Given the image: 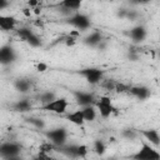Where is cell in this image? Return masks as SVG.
Returning <instances> with one entry per match:
<instances>
[{"label":"cell","instance_id":"12","mask_svg":"<svg viewBox=\"0 0 160 160\" xmlns=\"http://www.w3.org/2000/svg\"><path fill=\"white\" fill-rule=\"evenodd\" d=\"M129 92L132 96H135L136 99H139V100H146L150 96V89L148 86H144V85H140V86H130Z\"/></svg>","mask_w":160,"mask_h":160},{"label":"cell","instance_id":"14","mask_svg":"<svg viewBox=\"0 0 160 160\" xmlns=\"http://www.w3.org/2000/svg\"><path fill=\"white\" fill-rule=\"evenodd\" d=\"M16 26V19L9 15H0V29L4 31L14 30Z\"/></svg>","mask_w":160,"mask_h":160},{"label":"cell","instance_id":"13","mask_svg":"<svg viewBox=\"0 0 160 160\" xmlns=\"http://www.w3.org/2000/svg\"><path fill=\"white\" fill-rule=\"evenodd\" d=\"M140 134L145 138V140L149 141L150 145L154 146H159L160 144V138H159V132L156 129H148V130H141Z\"/></svg>","mask_w":160,"mask_h":160},{"label":"cell","instance_id":"34","mask_svg":"<svg viewBox=\"0 0 160 160\" xmlns=\"http://www.w3.org/2000/svg\"><path fill=\"white\" fill-rule=\"evenodd\" d=\"M35 69H36L39 72H44V71L48 70V65H46L45 62H38V64L35 65Z\"/></svg>","mask_w":160,"mask_h":160},{"label":"cell","instance_id":"19","mask_svg":"<svg viewBox=\"0 0 160 160\" xmlns=\"http://www.w3.org/2000/svg\"><path fill=\"white\" fill-rule=\"evenodd\" d=\"M82 111V116H84V121H88V122H91L96 119V110L94 108V105H90V106H85L81 109Z\"/></svg>","mask_w":160,"mask_h":160},{"label":"cell","instance_id":"40","mask_svg":"<svg viewBox=\"0 0 160 160\" xmlns=\"http://www.w3.org/2000/svg\"><path fill=\"white\" fill-rule=\"evenodd\" d=\"M31 160H38V158H36V156H35V158H32V159H31Z\"/></svg>","mask_w":160,"mask_h":160},{"label":"cell","instance_id":"26","mask_svg":"<svg viewBox=\"0 0 160 160\" xmlns=\"http://www.w3.org/2000/svg\"><path fill=\"white\" fill-rule=\"evenodd\" d=\"M88 152H89V149H88V146L85 144L78 145V148H76V158L78 159H85Z\"/></svg>","mask_w":160,"mask_h":160},{"label":"cell","instance_id":"7","mask_svg":"<svg viewBox=\"0 0 160 160\" xmlns=\"http://www.w3.org/2000/svg\"><path fill=\"white\" fill-rule=\"evenodd\" d=\"M20 151H21L20 145L14 141H6L0 144V155L4 159L11 158V156H19Z\"/></svg>","mask_w":160,"mask_h":160},{"label":"cell","instance_id":"24","mask_svg":"<svg viewBox=\"0 0 160 160\" xmlns=\"http://www.w3.org/2000/svg\"><path fill=\"white\" fill-rule=\"evenodd\" d=\"M115 84H116V81H115L114 79H102V80L100 81V85H101L105 90H108V91L115 90Z\"/></svg>","mask_w":160,"mask_h":160},{"label":"cell","instance_id":"25","mask_svg":"<svg viewBox=\"0 0 160 160\" xmlns=\"http://www.w3.org/2000/svg\"><path fill=\"white\" fill-rule=\"evenodd\" d=\"M55 150V146L50 142V141H44L40 144V148H39V151L40 152H44V154H51L52 151Z\"/></svg>","mask_w":160,"mask_h":160},{"label":"cell","instance_id":"38","mask_svg":"<svg viewBox=\"0 0 160 160\" xmlns=\"http://www.w3.org/2000/svg\"><path fill=\"white\" fill-rule=\"evenodd\" d=\"M5 160H22V159L19 156H11V158H6Z\"/></svg>","mask_w":160,"mask_h":160},{"label":"cell","instance_id":"18","mask_svg":"<svg viewBox=\"0 0 160 160\" xmlns=\"http://www.w3.org/2000/svg\"><path fill=\"white\" fill-rule=\"evenodd\" d=\"M68 120H69L70 122H72L74 125H79V126L82 125L85 121H84V116H82V111H81V109L70 112V114L68 115Z\"/></svg>","mask_w":160,"mask_h":160},{"label":"cell","instance_id":"17","mask_svg":"<svg viewBox=\"0 0 160 160\" xmlns=\"http://www.w3.org/2000/svg\"><path fill=\"white\" fill-rule=\"evenodd\" d=\"M14 110L15 111H19V112H26L31 109V102L29 99H20L18 100L14 105H12Z\"/></svg>","mask_w":160,"mask_h":160},{"label":"cell","instance_id":"3","mask_svg":"<svg viewBox=\"0 0 160 160\" xmlns=\"http://www.w3.org/2000/svg\"><path fill=\"white\" fill-rule=\"evenodd\" d=\"M78 74L81 75L91 85L100 84V81L104 79V71L98 68H85V69L79 70Z\"/></svg>","mask_w":160,"mask_h":160},{"label":"cell","instance_id":"5","mask_svg":"<svg viewBox=\"0 0 160 160\" xmlns=\"http://www.w3.org/2000/svg\"><path fill=\"white\" fill-rule=\"evenodd\" d=\"M95 106H96L100 116L104 118V119H108L114 112V110H115L110 96H106V95L100 96V99L98 101H95Z\"/></svg>","mask_w":160,"mask_h":160},{"label":"cell","instance_id":"35","mask_svg":"<svg viewBox=\"0 0 160 160\" xmlns=\"http://www.w3.org/2000/svg\"><path fill=\"white\" fill-rule=\"evenodd\" d=\"M9 6V2L6 0H0V10H4Z\"/></svg>","mask_w":160,"mask_h":160},{"label":"cell","instance_id":"22","mask_svg":"<svg viewBox=\"0 0 160 160\" xmlns=\"http://www.w3.org/2000/svg\"><path fill=\"white\" fill-rule=\"evenodd\" d=\"M94 151H95L99 156L104 155L105 151H106V144H105L102 140H100V139L95 140V141H94Z\"/></svg>","mask_w":160,"mask_h":160},{"label":"cell","instance_id":"32","mask_svg":"<svg viewBox=\"0 0 160 160\" xmlns=\"http://www.w3.org/2000/svg\"><path fill=\"white\" fill-rule=\"evenodd\" d=\"M62 40H64V42H65V45L66 46H74L75 44H76V41H78V39H75V38H72V36H70V35H66V36H64L62 38Z\"/></svg>","mask_w":160,"mask_h":160},{"label":"cell","instance_id":"23","mask_svg":"<svg viewBox=\"0 0 160 160\" xmlns=\"http://www.w3.org/2000/svg\"><path fill=\"white\" fill-rule=\"evenodd\" d=\"M30 46H32V48H39V46H41V40H40V38L32 31L29 36H28V39L25 40Z\"/></svg>","mask_w":160,"mask_h":160},{"label":"cell","instance_id":"9","mask_svg":"<svg viewBox=\"0 0 160 160\" xmlns=\"http://www.w3.org/2000/svg\"><path fill=\"white\" fill-rule=\"evenodd\" d=\"M59 6L62 9L61 12L70 16V15L75 14L81 8V1L80 0H64V1L59 2Z\"/></svg>","mask_w":160,"mask_h":160},{"label":"cell","instance_id":"2","mask_svg":"<svg viewBox=\"0 0 160 160\" xmlns=\"http://www.w3.org/2000/svg\"><path fill=\"white\" fill-rule=\"evenodd\" d=\"M45 136H46L48 141H50L55 148H61L62 145L66 144L68 131L64 128H56V129H51V130L46 131Z\"/></svg>","mask_w":160,"mask_h":160},{"label":"cell","instance_id":"16","mask_svg":"<svg viewBox=\"0 0 160 160\" xmlns=\"http://www.w3.org/2000/svg\"><path fill=\"white\" fill-rule=\"evenodd\" d=\"M14 88L19 92H28L30 90V88H31V82L28 79H22V78L21 79H16L14 81Z\"/></svg>","mask_w":160,"mask_h":160},{"label":"cell","instance_id":"1","mask_svg":"<svg viewBox=\"0 0 160 160\" xmlns=\"http://www.w3.org/2000/svg\"><path fill=\"white\" fill-rule=\"evenodd\" d=\"M130 158L131 160H160V154L149 142L142 141L140 149L135 154H132Z\"/></svg>","mask_w":160,"mask_h":160},{"label":"cell","instance_id":"28","mask_svg":"<svg viewBox=\"0 0 160 160\" xmlns=\"http://www.w3.org/2000/svg\"><path fill=\"white\" fill-rule=\"evenodd\" d=\"M31 32H32V30H30V29H28V28H20V29L16 30V35H18L22 41H25V40L28 39V36H29Z\"/></svg>","mask_w":160,"mask_h":160},{"label":"cell","instance_id":"15","mask_svg":"<svg viewBox=\"0 0 160 160\" xmlns=\"http://www.w3.org/2000/svg\"><path fill=\"white\" fill-rule=\"evenodd\" d=\"M101 41H102V35L100 31H92L84 39V44L88 46H92V48L98 46Z\"/></svg>","mask_w":160,"mask_h":160},{"label":"cell","instance_id":"20","mask_svg":"<svg viewBox=\"0 0 160 160\" xmlns=\"http://www.w3.org/2000/svg\"><path fill=\"white\" fill-rule=\"evenodd\" d=\"M76 148H78V145H75V144H70V145H62L61 148H59L60 150L59 151H61L64 155H66L68 158H71V159H78L76 158Z\"/></svg>","mask_w":160,"mask_h":160},{"label":"cell","instance_id":"27","mask_svg":"<svg viewBox=\"0 0 160 160\" xmlns=\"http://www.w3.org/2000/svg\"><path fill=\"white\" fill-rule=\"evenodd\" d=\"M121 135H122V138H125L128 140H134L138 138V131L134 129H125V130H122Z\"/></svg>","mask_w":160,"mask_h":160},{"label":"cell","instance_id":"31","mask_svg":"<svg viewBox=\"0 0 160 160\" xmlns=\"http://www.w3.org/2000/svg\"><path fill=\"white\" fill-rule=\"evenodd\" d=\"M139 18V12L136 10H126V15H125V19L130 20V21H134Z\"/></svg>","mask_w":160,"mask_h":160},{"label":"cell","instance_id":"6","mask_svg":"<svg viewBox=\"0 0 160 160\" xmlns=\"http://www.w3.org/2000/svg\"><path fill=\"white\" fill-rule=\"evenodd\" d=\"M68 106H69V101L65 98H56L49 104L44 105L42 109L54 114H65L68 110Z\"/></svg>","mask_w":160,"mask_h":160},{"label":"cell","instance_id":"36","mask_svg":"<svg viewBox=\"0 0 160 160\" xmlns=\"http://www.w3.org/2000/svg\"><path fill=\"white\" fill-rule=\"evenodd\" d=\"M28 5L30 6V8H36L38 5H39V1H36V0H30V1H28Z\"/></svg>","mask_w":160,"mask_h":160},{"label":"cell","instance_id":"29","mask_svg":"<svg viewBox=\"0 0 160 160\" xmlns=\"http://www.w3.org/2000/svg\"><path fill=\"white\" fill-rule=\"evenodd\" d=\"M129 90H130V86L129 85H126L124 82H118L116 81V84H115V91L116 92L124 94V92H129Z\"/></svg>","mask_w":160,"mask_h":160},{"label":"cell","instance_id":"8","mask_svg":"<svg viewBox=\"0 0 160 160\" xmlns=\"http://www.w3.org/2000/svg\"><path fill=\"white\" fill-rule=\"evenodd\" d=\"M72 95L76 100V102L85 108V106H90V105H94L95 104V96L92 92H89V91H81V90H76V91H72Z\"/></svg>","mask_w":160,"mask_h":160},{"label":"cell","instance_id":"37","mask_svg":"<svg viewBox=\"0 0 160 160\" xmlns=\"http://www.w3.org/2000/svg\"><path fill=\"white\" fill-rule=\"evenodd\" d=\"M125 15H126V9H120V11H118V16L119 18L125 19Z\"/></svg>","mask_w":160,"mask_h":160},{"label":"cell","instance_id":"10","mask_svg":"<svg viewBox=\"0 0 160 160\" xmlns=\"http://www.w3.org/2000/svg\"><path fill=\"white\" fill-rule=\"evenodd\" d=\"M15 59H16V54L10 45H4L0 48V64L8 65L11 64Z\"/></svg>","mask_w":160,"mask_h":160},{"label":"cell","instance_id":"30","mask_svg":"<svg viewBox=\"0 0 160 160\" xmlns=\"http://www.w3.org/2000/svg\"><path fill=\"white\" fill-rule=\"evenodd\" d=\"M30 124H32L35 128H38V129H44L45 128V122H44V120L42 119H39V118H30L29 120H28Z\"/></svg>","mask_w":160,"mask_h":160},{"label":"cell","instance_id":"21","mask_svg":"<svg viewBox=\"0 0 160 160\" xmlns=\"http://www.w3.org/2000/svg\"><path fill=\"white\" fill-rule=\"evenodd\" d=\"M54 99H56V95H55L54 91H44V92H41L39 95V101L42 104V106L46 105V104H49Z\"/></svg>","mask_w":160,"mask_h":160},{"label":"cell","instance_id":"33","mask_svg":"<svg viewBox=\"0 0 160 160\" xmlns=\"http://www.w3.org/2000/svg\"><path fill=\"white\" fill-rule=\"evenodd\" d=\"M36 158H38V160H55L54 158H51L50 154H44V152H40V151L38 152Z\"/></svg>","mask_w":160,"mask_h":160},{"label":"cell","instance_id":"4","mask_svg":"<svg viewBox=\"0 0 160 160\" xmlns=\"http://www.w3.org/2000/svg\"><path fill=\"white\" fill-rule=\"evenodd\" d=\"M66 22L72 25L78 31H82V30H88L90 28V19L88 15L81 14V12H75L70 16H68Z\"/></svg>","mask_w":160,"mask_h":160},{"label":"cell","instance_id":"11","mask_svg":"<svg viewBox=\"0 0 160 160\" xmlns=\"http://www.w3.org/2000/svg\"><path fill=\"white\" fill-rule=\"evenodd\" d=\"M131 40L135 42V44H139V42H142L148 35V31H146V28L142 26V25H136L134 26L130 32H129Z\"/></svg>","mask_w":160,"mask_h":160},{"label":"cell","instance_id":"39","mask_svg":"<svg viewBox=\"0 0 160 160\" xmlns=\"http://www.w3.org/2000/svg\"><path fill=\"white\" fill-rule=\"evenodd\" d=\"M22 12L26 15V16H30V14H31V11H30V9H24L22 10Z\"/></svg>","mask_w":160,"mask_h":160}]
</instances>
